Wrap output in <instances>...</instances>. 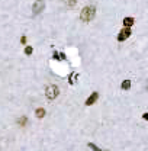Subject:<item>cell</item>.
Wrapping results in <instances>:
<instances>
[{"instance_id": "1", "label": "cell", "mask_w": 148, "mask_h": 151, "mask_svg": "<svg viewBox=\"0 0 148 151\" xmlns=\"http://www.w3.org/2000/svg\"><path fill=\"white\" fill-rule=\"evenodd\" d=\"M94 16H96V7H94L93 4L84 6V7L81 9V12H80V19H81L83 22H90V20L94 19Z\"/></svg>"}, {"instance_id": "2", "label": "cell", "mask_w": 148, "mask_h": 151, "mask_svg": "<svg viewBox=\"0 0 148 151\" xmlns=\"http://www.w3.org/2000/svg\"><path fill=\"white\" fill-rule=\"evenodd\" d=\"M58 95H60V89H58L55 84H49V86H47V89H45V96H47L48 100H54Z\"/></svg>"}, {"instance_id": "3", "label": "cell", "mask_w": 148, "mask_h": 151, "mask_svg": "<svg viewBox=\"0 0 148 151\" xmlns=\"http://www.w3.org/2000/svg\"><path fill=\"white\" fill-rule=\"evenodd\" d=\"M44 6H45L44 0H35V3H33V6H32V13H33V15H39V13L44 10Z\"/></svg>"}, {"instance_id": "4", "label": "cell", "mask_w": 148, "mask_h": 151, "mask_svg": "<svg viewBox=\"0 0 148 151\" xmlns=\"http://www.w3.org/2000/svg\"><path fill=\"white\" fill-rule=\"evenodd\" d=\"M131 28H124V29H121V32L118 33V41L119 42H122V41H125V39H128L129 36H131Z\"/></svg>"}, {"instance_id": "5", "label": "cell", "mask_w": 148, "mask_h": 151, "mask_svg": "<svg viewBox=\"0 0 148 151\" xmlns=\"http://www.w3.org/2000/svg\"><path fill=\"white\" fill-rule=\"evenodd\" d=\"M97 99H99V93H97V92H93V93L86 99V106H92L93 103L97 102Z\"/></svg>"}, {"instance_id": "6", "label": "cell", "mask_w": 148, "mask_h": 151, "mask_svg": "<svg viewBox=\"0 0 148 151\" xmlns=\"http://www.w3.org/2000/svg\"><path fill=\"white\" fill-rule=\"evenodd\" d=\"M122 23H124V26H125V28H131V26L135 23V19H134V17H131V16H126V17H124Z\"/></svg>"}, {"instance_id": "7", "label": "cell", "mask_w": 148, "mask_h": 151, "mask_svg": "<svg viewBox=\"0 0 148 151\" xmlns=\"http://www.w3.org/2000/svg\"><path fill=\"white\" fill-rule=\"evenodd\" d=\"M121 89L122 90H129L131 89V80H124L122 84H121Z\"/></svg>"}, {"instance_id": "8", "label": "cell", "mask_w": 148, "mask_h": 151, "mask_svg": "<svg viewBox=\"0 0 148 151\" xmlns=\"http://www.w3.org/2000/svg\"><path fill=\"white\" fill-rule=\"evenodd\" d=\"M35 115H36V118H39V119L44 118V116H45V109H44V108H38V109L35 111Z\"/></svg>"}, {"instance_id": "9", "label": "cell", "mask_w": 148, "mask_h": 151, "mask_svg": "<svg viewBox=\"0 0 148 151\" xmlns=\"http://www.w3.org/2000/svg\"><path fill=\"white\" fill-rule=\"evenodd\" d=\"M28 124V118L26 116H20L19 119H17V125H20V127H25Z\"/></svg>"}, {"instance_id": "10", "label": "cell", "mask_w": 148, "mask_h": 151, "mask_svg": "<svg viewBox=\"0 0 148 151\" xmlns=\"http://www.w3.org/2000/svg\"><path fill=\"white\" fill-rule=\"evenodd\" d=\"M65 4H67V7H74L77 4V0H67Z\"/></svg>"}, {"instance_id": "11", "label": "cell", "mask_w": 148, "mask_h": 151, "mask_svg": "<svg viewBox=\"0 0 148 151\" xmlns=\"http://www.w3.org/2000/svg\"><path fill=\"white\" fill-rule=\"evenodd\" d=\"M87 147H89V148H92L93 151H102L99 147H97V145H96V144H93V143H89V144H87Z\"/></svg>"}, {"instance_id": "12", "label": "cell", "mask_w": 148, "mask_h": 151, "mask_svg": "<svg viewBox=\"0 0 148 151\" xmlns=\"http://www.w3.org/2000/svg\"><path fill=\"white\" fill-rule=\"evenodd\" d=\"M32 52H33V48H32V47H29V45H28V47H26V48H25V54H26V55H31V54H32Z\"/></svg>"}, {"instance_id": "13", "label": "cell", "mask_w": 148, "mask_h": 151, "mask_svg": "<svg viewBox=\"0 0 148 151\" xmlns=\"http://www.w3.org/2000/svg\"><path fill=\"white\" fill-rule=\"evenodd\" d=\"M52 58H54V60H60V54H58V52L55 51V52L52 54Z\"/></svg>"}, {"instance_id": "14", "label": "cell", "mask_w": 148, "mask_h": 151, "mask_svg": "<svg viewBox=\"0 0 148 151\" xmlns=\"http://www.w3.org/2000/svg\"><path fill=\"white\" fill-rule=\"evenodd\" d=\"M20 42H22V44H26V36H25V35L20 38Z\"/></svg>"}, {"instance_id": "15", "label": "cell", "mask_w": 148, "mask_h": 151, "mask_svg": "<svg viewBox=\"0 0 148 151\" xmlns=\"http://www.w3.org/2000/svg\"><path fill=\"white\" fill-rule=\"evenodd\" d=\"M60 60H65V54L64 52H60Z\"/></svg>"}, {"instance_id": "16", "label": "cell", "mask_w": 148, "mask_h": 151, "mask_svg": "<svg viewBox=\"0 0 148 151\" xmlns=\"http://www.w3.org/2000/svg\"><path fill=\"white\" fill-rule=\"evenodd\" d=\"M142 118H144V119H145V121H148V112H145V113H144V115H142Z\"/></svg>"}, {"instance_id": "17", "label": "cell", "mask_w": 148, "mask_h": 151, "mask_svg": "<svg viewBox=\"0 0 148 151\" xmlns=\"http://www.w3.org/2000/svg\"><path fill=\"white\" fill-rule=\"evenodd\" d=\"M102 151H108V150H102Z\"/></svg>"}]
</instances>
